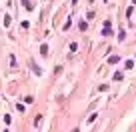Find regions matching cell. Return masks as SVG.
<instances>
[{
  "instance_id": "1",
  "label": "cell",
  "mask_w": 136,
  "mask_h": 132,
  "mask_svg": "<svg viewBox=\"0 0 136 132\" xmlns=\"http://www.w3.org/2000/svg\"><path fill=\"white\" fill-rule=\"evenodd\" d=\"M40 52H42V56H46V52H48V46H46V44H42V46H40Z\"/></svg>"
},
{
  "instance_id": "2",
  "label": "cell",
  "mask_w": 136,
  "mask_h": 132,
  "mask_svg": "<svg viewBox=\"0 0 136 132\" xmlns=\"http://www.w3.org/2000/svg\"><path fill=\"white\" fill-rule=\"evenodd\" d=\"M22 4H24V6H26L28 10H30V8H32V6H30V0H22Z\"/></svg>"
},
{
  "instance_id": "3",
  "label": "cell",
  "mask_w": 136,
  "mask_h": 132,
  "mask_svg": "<svg viewBox=\"0 0 136 132\" xmlns=\"http://www.w3.org/2000/svg\"><path fill=\"white\" fill-rule=\"evenodd\" d=\"M4 132H8V130H4Z\"/></svg>"
}]
</instances>
